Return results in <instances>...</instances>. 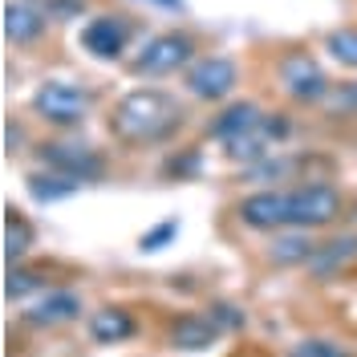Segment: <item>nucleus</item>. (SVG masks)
<instances>
[{
	"label": "nucleus",
	"instance_id": "22",
	"mask_svg": "<svg viewBox=\"0 0 357 357\" xmlns=\"http://www.w3.org/2000/svg\"><path fill=\"white\" fill-rule=\"evenodd\" d=\"M33 289H41V280H37V272H24V268H13L8 280H4V296L8 301H24Z\"/></svg>",
	"mask_w": 357,
	"mask_h": 357
},
{
	"label": "nucleus",
	"instance_id": "17",
	"mask_svg": "<svg viewBox=\"0 0 357 357\" xmlns=\"http://www.w3.org/2000/svg\"><path fill=\"white\" fill-rule=\"evenodd\" d=\"M29 248H33V227H29V220H24L17 207H4V256H8V264H17Z\"/></svg>",
	"mask_w": 357,
	"mask_h": 357
},
{
	"label": "nucleus",
	"instance_id": "5",
	"mask_svg": "<svg viewBox=\"0 0 357 357\" xmlns=\"http://www.w3.org/2000/svg\"><path fill=\"white\" fill-rule=\"evenodd\" d=\"M195 61V41L187 33H158L142 45V53L130 61V69L138 77H167V73H178Z\"/></svg>",
	"mask_w": 357,
	"mask_h": 357
},
{
	"label": "nucleus",
	"instance_id": "23",
	"mask_svg": "<svg viewBox=\"0 0 357 357\" xmlns=\"http://www.w3.org/2000/svg\"><path fill=\"white\" fill-rule=\"evenodd\" d=\"M325 106H329V114H357V86H329V93H325Z\"/></svg>",
	"mask_w": 357,
	"mask_h": 357
},
{
	"label": "nucleus",
	"instance_id": "15",
	"mask_svg": "<svg viewBox=\"0 0 357 357\" xmlns=\"http://www.w3.org/2000/svg\"><path fill=\"white\" fill-rule=\"evenodd\" d=\"M138 333V321L130 317V309L122 305H106L89 317V341L98 345H114V341H130Z\"/></svg>",
	"mask_w": 357,
	"mask_h": 357
},
{
	"label": "nucleus",
	"instance_id": "6",
	"mask_svg": "<svg viewBox=\"0 0 357 357\" xmlns=\"http://www.w3.org/2000/svg\"><path fill=\"white\" fill-rule=\"evenodd\" d=\"M276 73H280V86L289 93L292 102H325V93H329V77H325V69L312 61L309 49H289L280 61H276Z\"/></svg>",
	"mask_w": 357,
	"mask_h": 357
},
{
	"label": "nucleus",
	"instance_id": "2",
	"mask_svg": "<svg viewBox=\"0 0 357 357\" xmlns=\"http://www.w3.org/2000/svg\"><path fill=\"white\" fill-rule=\"evenodd\" d=\"M89 110H93V93L73 86V82H57L53 77V82H41L33 89V114L41 122H49V126H61V130L82 126L89 118Z\"/></svg>",
	"mask_w": 357,
	"mask_h": 357
},
{
	"label": "nucleus",
	"instance_id": "9",
	"mask_svg": "<svg viewBox=\"0 0 357 357\" xmlns=\"http://www.w3.org/2000/svg\"><path fill=\"white\" fill-rule=\"evenodd\" d=\"M236 215L256 231H284L289 227V191H276V187L256 191V195L240 199Z\"/></svg>",
	"mask_w": 357,
	"mask_h": 357
},
{
	"label": "nucleus",
	"instance_id": "24",
	"mask_svg": "<svg viewBox=\"0 0 357 357\" xmlns=\"http://www.w3.org/2000/svg\"><path fill=\"white\" fill-rule=\"evenodd\" d=\"M178 236V220H162L158 227H151V231H142V240H138V248L142 252H158V248H167L171 240Z\"/></svg>",
	"mask_w": 357,
	"mask_h": 357
},
{
	"label": "nucleus",
	"instance_id": "19",
	"mask_svg": "<svg viewBox=\"0 0 357 357\" xmlns=\"http://www.w3.org/2000/svg\"><path fill=\"white\" fill-rule=\"evenodd\" d=\"M325 49L333 53L341 66L357 69V29H333V33L325 37Z\"/></svg>",
	"mask_w": 357,
	"mask_h": 357
},
{
	"label": "nucleus",
	"instance_id": "18",
	"mask_svg": "<svg viewBox=\"0 0 357 357\" xmlns=\"http://www.w3.org/2000/svg\"><path fill=\"white\" fill-rule=\"evenodd\" d=\"M24 187H29V195H33L37 203H57V199H69L82 183H77V178L57 175V171H49V175H29L24 178Z\"/></svg>",
	"mask_w": 357,
	"mask_h": 357
},
{
	"label": "nucleus",
	"instance_id": "8",
	"mask_svg": "<svg viewBox=\"0 0 357 357\" xmlns=\"http://www.w3.org/2000/svg\"><path fill=\"white\" fill-rule=\"evenodd\" d=\"M126 41H130V21L118 13H102L82 29V49L98 61H118L126 53Z\"/></svg>",
	"mask_w": 357,
	"mask_h": 357
},
{
	"label": "nucleus",
	"instance_id": "12",
	"mask_svg": "<svg viewBox=\"0 0 357 357\" xmlns=\"http://www.w3.org/2000/svg\"><path fill=\"white\" fill-rule=\"evenodd\" d=\"M45 17L41 8H33L29 0H8L4 4V37L13 45H37L45 37Z\"/></svg>",
	"mask_w": 357,
	"mask_h": 357
},
{
	"label": "nucleus",
	"instance_id": "11",
	"mask_svg": "<svg viewBox=\"0 0 357 357\" xmlns=\"http://www.w3.org/2000/svg\"><path fill=\"white\" fill-rule=\"evenodd\" d=\"M223 329L207 317V312H183L171 321V329H167V341L175 345V349H187V354H199L207 345H215V337Z\"/></svg>",
	"mask_w": 357,
	"mask_h": 357
},
{
	"label": "nucleus",
	"instance_id": "26",
	"mask_svg": "<svg viewBox=\"0 0 357 357\" xmlns=\"http://www.w3.org/2000/svg\"><path fill=\"white\" fill-rule=\"evenodd\" d=\"M158 4H167V8H183V0H158Z\"/></svg>",
	"mask_w": 357,
	"mask_h": 357
},
{
	"label": "nucleus",
	"instance_id": "7",
	"mask_svg": "<svg viewBox=\"0 0 357 357\" xmlns=\"http://www.w3.org/2000/svg\"><path fill=\"white\" fill-rule=\"evenodd\" d=\"M187 89L195 93V98H203V102H223L231 89H236V82H240V73H236V66L227 61V57H195L191 66H187Z\"/></svg>",
	"mask_w": 357,
	"mask_h": 357
},
{
	"label": "nucleus",
	"instance_id": "3",
	"mask_svg": "<svg viewBox=\"0 0 357 357\" xmlns=\"http://www.w3.org/2000/svg\"><path fill=\"white\" fill-rule=\"evenodd\" d=\"M37 158H41L49 171H57V175H66V178H77V183L106 178V155L98 146H89V142L57 138V142H45L41 151H37Z\"/></svg>",
	"mask_w": 357,
	"mask_h": 357
},
{
	"label": "nucleus",
	"instance_id": "10",
	"mask_svg": "<svg viewBox=\"0 0 357 357\" xmlns=\"http://www.w3.org/2000/svg\"><path fill=\"white\" fill-rule=\"evenodd\" d=\"M77 317H82V301H77L73 292L49 289L33 309H24V325H33V329H57V325H69V321H77Z\"/></svg>",
	"mask_w": 357,
	"mask_h": 357
},
{
	"label": "nucleus",
	"instance_id": "16",
	"mask_svg": "<svg viewBox=\"0 0 357 357\" xmlns=\"http://www.w3.org/2000/svg\"><path fill=\"white\" fill-rule=\"evenodd\" d=\"M312 252H317V240H312L305 227H284V231H276V240L268 248V260L280 268L289 264H309Z\"/></svg>",
	"mask_w": 357,
	"mask_h": 357
},
{
	"label": "nucleus",
	"instance_id": "1",
	"mask_svg": "<svg viewBox=\"0 0 357 357\" xmlns=\"http://www.w3.org/2000/svg\"><path fill=\"white\" fill-rule=\"evenodd\" d=\"M183 102L167 89H134L110 114V134L122 146H158L171 142L183 126Z\"/></svg>",
	"mask_w": 357,
	"mask_h": 357
},
{
	"label": "nucleus",
	"instance_id": "25",
	"mask_svg": "<svg viewBox=\"0 0 357 357\" xmlns=\"http://www.w3.org/2000/svg\"><path fill=\"white\" fill-rule=\"evenodd\" d=\"M4 138H8V151H17V142H21V126L4 122Z\"/></svg>",
	"mask_w": 357,
	"mask_h": 357
},
{
	"label": "nucleus",
	"instance_id": "13",
	"mask_svg": "<svg viewBox=\"0 0 357 357\" xmlns=\"http://www.w3.org/2000/svg\"><path fill=\"white\" fill-rule=\"evenodd\" d=\"M264 122V110L256 106V102H236V106H227L223 114H215L211 122H207V134L215 138V142H231V138H240V134L256 130Z\"/></svg>",
	"mask_w": 357,
	"mask_h": 357
},
{
	"label": "nucleus",
	"instance_id": "4",
	"mask_svg": "<svg viewBox=\"0 0 357 357\" xmlns=\"http://www.w3.org/2000/svg\"><path fill=\"white\" fill-rule=\"evenodd\" d=\"M341 191L329 187V183H301L289 191V227H305V231H317V227H329V223L341 215Z\"/></svg>",
	"mask_w": 357,
	"mask_h": 357
},
{
	"label": "nucleus",
	"instance_id": "14",
	"mask_svg": "<svg viewBox=\"0 0 357 357\" xmlns=\"http://www.w3.org/2000/svg\"><path fill=\"white\" fill-rule=\"evenodd\" d=\"M354 260H357V236H341V240L317 244V252H312V260L305 268H309V276H317V280H329L341 268H349Z\"/></svg>",
	"mask_w": 357,
	"mask_h": 357
},
{
	"label": "nucleus",
	"instance_id": "21",
	"mask_svg": "<svg viewBox=\"0 0 357 357\" xmlns=\"http://www.w3.org/2000/svg\"><path fill=\"white\" fill-rule=\"evenodd\" d=\"M207 317L220 325L223 333H236V329H244L248 325L244 309H236V305H227V301H211V305H207Z\"/></svg>",
	"mask_w": 357,
	"mask_h": 357
},
{
	"label": "nucleus",
	"instance_id": "20",
	"mask_svg": "<svg viewBox=\"0 0 357 357\" xmlns=\"http://www.w3.org/2000/svg\"><path fill=\"white\" fill-rule=\"evenodd\" d=\"M289 357H349V349L329 341V337H301L289 349Z\"/></svg>",
	"mask_w": 357,
	"mask_h": 357
}]
</instances>
